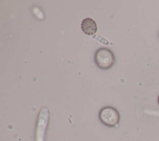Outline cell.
<instances>
[{
	"label": "cell",
	"instance_id": "1",
	"mask_svg": "<svg viewBox=\"0 0 159 141\" xmlns=\"http://www.w3.org/2000/svg\"><path fill=\"white\" fill-rule=\"evenodd\" d=\"M94 60L99 68L105 70L110 68L115 63L113 53L106 48H100L96 52Z\"/></svg>",
	"mask_w": 159,
	"mask_h": 141
},
{
	"label": "cell",
	"instance_id": "2",
	"mask_svg": "<svg viewBox=\"0 0 159 141\" xmlns=\"http://www.w3.org/2000/svg\"><path fill=\"white\" fill-rule=\"evenodd\" d=\"M99 117L101 122L108 127L116 126L120 119L118 111L111 106L103 107L99 112Z\"/></svg>",
	"mask_w": 159,
	"mask_h": 141
},
{
	"label": "cell",
	"instance_id": "3",
	"mask_svg": "<svg viewBox=\"0 0 159 141\" xmlns=\"http://www.w3.org/2000/svg\"><path fill=\"white\" fill-rule=\"evenodd\" d=\"M82 31L89 35H94L97 32V25L91 18H86L83 20L81 25Z\"/></svg>",
	"mask_w": 159,
	"mask_h": 141
},
{
	"label": "cell",
	"instance_id": "4",
	"mask_svg": "<svg viewBox=\"0 0 159 141\" xmlns=\"http://www.w3.org/2000/svg\"><path fill=\"white\" fill-rule=\"evenodd\" d=\"M157 101H158V105H159V95H158V99H157Z\"/></svg>",
	"mask_w": 159,
	"mask_h": 141
}]
</instances>
